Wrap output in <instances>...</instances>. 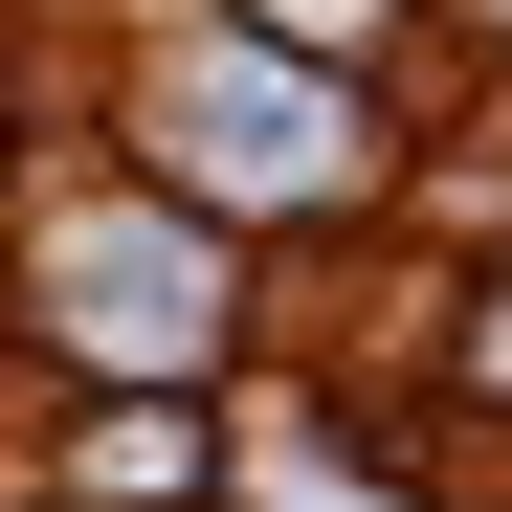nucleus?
Listing matches in <instances>:
<instances>
[{
	"instance_id": "nucleus-1",
	"label": "nucleus",
	"mask_w": 512,
	"mask_h": 512,
	"mask_svg": "<svg viewBox=\"0 0 512 512\" xmlns=\"http://www.w3.org/2000/svg\"><path fill=\"white\" fill-rule=\"evenodd\" d=\"M67 334H90V357L201 379V357H223V245H201V223H156V201L67 223Z\"/></svg>"
},
{
	"instance_id": "nucleus-2",
	"label": "nucleus",
	"mask_w": 512,
	"mask_h": 512,
	"mask_svg": "<svg viewBox=\"0 0 512 512\" xmlns=\"http://www.w3.org/2000/svg\"><path fill=\"white\" fill-rule=\"evenodd\" d=\"M67 490H90V512H179V490H201V423H179V401H112V423H67Z\"/></svg>"
},
{
	"instance_id": "nucleus-3",
	"label": "nucleus",
	"mask_w": 512,
	"mask_h": 512,
	"mask_svg": "<svg viewBox=\"0 0 512 512\" xmlns=\"http://www.w3.org/2000/svg\"><path fill=\"white\" fill-rule=\"evenodd\" d=\"M245 23H312V45H357V23H379V0H245Z\"/></svg>"
},
{
	"instance_id": "nucleus-4",
	"label": "nucleus",
	"mask_w": 512,
	"mask_h": 512,
	"mask_svg": "<svg viewBox=\"0 0 512 512\" xmlns=\"http://www.w3.org/2000/svg\"><path fill=\"white\" fill-rule=\"evenodd\" d=\"M468 379H512V290H490V312H468Z\"/></svg>"
}]
</instances>
